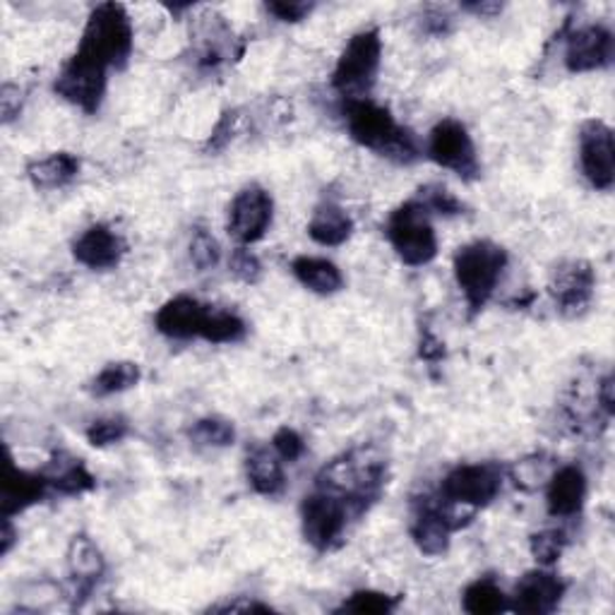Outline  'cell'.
I'll return each mask as SVG.
<instances>
[{"label": "cell", "instance_id": "obj_20", "mask_svg": "<svg viewBox=\"0 0 615 615\" xmlns=\"http://www.w3.org/2000/svg\"><path fill=\"white\" fill-rule=\"evenodd\" d=\"M586 497V477L580 467H562L554 473L546 491V505L554 517H574Z\"/></svg>", "mask_w": 615, "mask_h": 615}, {"label": "cell", "instance_id": "obj_37", "mask_svg": "<svg viewBox=\"0 0 615 615\" xmlns=\"http://www.w3.org/2000/svg\"><path fill=\"white\" fill-rule=\"evenodd\" d=\"M272 447L279 455V459H284V461H297L305 452V443L293 428H279L272 438Z\"/></svg>", "mask_w": 615, "mask_h": 615}, {"label": "cell", "instance_id": "obj_41", "mask_svg": "<svg viewBox=\"0 0 615 615\" xmlns=\"http://www.w3.org/2000/svg\"><path fill=\"white\" fill-rule=\"evenodd\" d=\"M22 99H20V89L5 85L3 92H0V109H3V123H10L15 115L20 113Z\"/></svg>", "mask_w": 615, "mask_h": 615}, {"label": "cell", "instance_id": "obj_10", "mask_svg": "<svg viewBox=\"0 0 615 615\" xmlns=\"http://www.w3.org/2000/svg\"><path fill=\"white\" fill-rule=\"evenodd\" d=\"M428 157L443 169L457 174L461 181H477L481 164L469 131L459 121L445 119L431 131Z\"/></svg>", "mask_w": 615, "mask_h": 615}, {"label": "cell", "instance_id": "obj_14", "mask_svg": "<svg viewBox=\"0 0 615 615\" xmlns=\"http://www.w3.org/2000/svg\"><path fill=\"white\" fill-rule=\"evenodd\" d=\"M580 161L586 181L596 190H611L615 183L613 131L604 121H586L580 131Z\"/></svg>", "mask_w": 615, "mask_h": 615}, {"label": "cell", "instance_id": "obj_28", "mask_svg": "<svg viewBox=\"0 0 615 615\" xmlns=\"http://www.w3.org/2000/svg\"><path fill=\"white\" fill-rule=\"evenodd\" d=\"M246 323L231 311H220V308H210L208 320H204L200 339L210 344H236L246 337Z\"/></svg>", "mask_w": 615, "mask_h": 615}, {"label": "cell", "instance_id": "obj_32", "mask_svg": "<svg viewBox=\"0 0 615 615\" xmlns=\"http://www.w3.org/2000/svg\"><path fill=\"white\" fill-rule=\"evenodd\" d=\"M529 546H532V556L541 562V566H554L568 546V536L560 529H546L534 534Z\"/></svg>", "mask_w": 615, "mask_h": 615}, {"label": "cell", "instance_id": "obj_9", "mask_svg": "<svg viewBox=\"0 0 615 615\" xmlns=\"http://www.w3.org/2000/svg\"><path fill=\"white\" fill-rule=\"evenodd\" d=\"M503 491V469L495 461L455 467L440 485V497L467 510L491 505Z\"/></svg>", "mask_w": 615, "mask_h": 615}, {"label": "cell", "instance_id": "obj_11", "mask_svg": "<svg viewBox=\"0 0 615 615\" xmlns=\"http://www.w3.org/2000/svg\"><path fill=\"white\" fill-rule=\"evenodd\" d=\"M107 68L97 60L75 54L54 82V92L85 113H97L107 94Z\"/></svg>", "mask_w": 615, "mask_h": 615}, {"label": "cell", "instance_id": "obj_2", "mask_svg": "<svg viewBox=\"0 0 615 615\" xmlns=\"http://www.w3.org/2000/svg\"><path fill=\"white\" fill-rule=\"evenodd\" d=\"M77 54L97 60L107 70L125 68L133 54V24L127 10L121 3H101L89 12Z\"/></svg>", "mask_w": 615, "mask_h": 615}, {"label": "cell", "instance_id": "obj_5", "mask_svg": "<svg viewBox=\"0 0 615 615\" xmlns=\"http://www.w3.org/2000/svg\"><path fill=\"white\" fill-rule=\"evenodd\" d=\"M384 234L400 260L409 267H423L438 255V236L431 224V212L418 200L400 204L388 220Z\"/></svg>", "mask_w": 615, "mask_h": 615}, {"label": "cell", "instance_id": "obj_26", "mask_svg": "<svg viewBox=\"0 0 615 615\" xmlns=\"http://www.w3.org/2000/svg\"><path fill=\"white\" fill-rule=\"evenodd\" d=\"M60 459H63V455H58L54 465H51V469L44 471L51 489L58 491L60 495H82L94 489L97 481L92 473L87 471V467L80 459H72V457H66V461H60Z\"/></svg>", "mask_w": 615, "mask_h": 615}, {"label": "cell", "instance_id": "obj_39", "mask_svg": "<svg viewBox=\"0 0 615 615\" xmlns=\"http://www.w3.org/2000/svg\"><path fill=\"white\" fill-rule=\"evenodd\" d=\"M236 121H238L236 111H226L222 115V121L216 123L214 133L210 137V143H208V152H220L231 143V137H234V131H236Z\"/></svg>", "mask_w": 615, "mask_h": 615}, {"label": "cell", "instance_id": "obj_30", "mask_svg": "<svg viewBox=\"0 0 615 615\" xmlns=\"http://www.w3.org/2000/svg\"><path fill=\"white\" fill-rule=\"evenodd\" d=\"M190 440L200 447H228L236 440V431L224 418H200L192 423V428L188 431Z\"/></svg>", "mask_w": 615, "mask_h": 615}, {"label": "cell", "instance_id": "obj_24", "mask_svg": "<svg viewBox=\"0 0 615 615\" xmlns=\"http://www.w3.org/2000/svg\"><path fill=\"white\" fill-rule=\"evenodd\" d=\"M77 174H80V159L70 152H56L51 157L36 159L27 166L30 181L44 190L68 186L70 181H75Z\"/></svg>", "mask_w": 615, "mask_h": 615}, {"label": "cell", "instance_id": "obj_31", "mask_svg": "<svg viewBox=\"0 0 615 615\" xmlns=\"http://www.w3.org/2000/svg\"><path fill=\"white\" fill-rule=\"evenodd\" d=\"M396 604H400V599L396 596L361 589V592H354L349 601H344L342 611L361 613V615H384V613H392L396 608Z\"/></svg>", "mask_w": 615, "mask_h": 615}, {"label": "cell", "instance_id": "obj_19", "mask_svg": "<svg viewBox=\"0 0 615 615\" xmlns=\"http://www.w3.org/2000/svg\"><path fill=\"white\" fill-rule=\"evenodd\" d=\"M51 489L44 473H32L18 469L12 465V457L8 455L5 461V477H3V517L12 519L15 515H20L22 510L32 507L34 503H38L46 495V491Z\"/></svg>", "mask_w": 615, "mask_h": 615}, {"label": "cell", "instance_id": "obj_35", "mask_svg": "<svg viewBox=\"0 0 615 615\" xmlns=\"http://www.w3.org/2000/svg\"><path fill=\"white\" fill-rule=\"evenodd\" d=\"M418 192H421V195L416 200L428 212L443 214V216H455V214H461V210H465V204H461L452 195V192L447 190V188H443V186H426V188H421Z\"/></svg>", "mask_w": 615, "mask_h": 615}, {"label": "cell", "instance_id": "obj_38", "mask_svg": "<svg viewBox=\"0 0 615 615\" xmlns=\"http://www.w3.org/2000/svg\"><path fill=\"white\" fill-rule=\"evenodd\" d=\"M267 12L279 22H301L303 18H308L313 12V3H305V0H272V3L265 5Z\"/></svg>", "mask_w": 615, "mask_h": 615}, {"label": "cell", "instance_id": "obj_45", "mask_svg": "<svg viewBox=\"0 0 615 615\" xmlns=\"http://www.w3.org/2000/svg\"><path fill=\"white\" fill-rule=\"evenodd\" d=\"M12 544H15V529H12V519L3 517V546H0V554L8 556Z\"/></svg>", "mask_w": 615, "mask_h": 615}, {"label": "cell", "instance_id": "obj_4", "mask_svg": "<svg viewBox=\"0 0 615 615\" xmlns=\"http://www.w3.org/2000/svg\"><path fill=\"white\" fill-rule=\"evenodd\" d=\"M507 267V253L493 241H473L455 255V279L465 293L469 313L477 315L491 301Z\"/></svg>", "mask_w": 615, "mask_h": 615}, {"label": "cell", "instance_id": "obj_42", "mask_svg": "<svg viewBox=\"0 0 615 615\" xmlns=\"http://www.w3.org/2000/svg\"><path fill=\"white\" fill-rule=\"evenodd\" d=\"M418 356L423 358V361H440V358L445 356V344L431 335L428 329H423V335H421V349H418Z\"/></svg>", "mask_w": 615, "mask_h": 615}, {"label": "cell", "instance_id": "obj_6", "mask_svg": "<svg viewBox=\"0 0 615 615\" xmlns=\"http://www.w3.org/2000/svg\"><path fill=\"white\" fill-rule=\"evenodd\" d=\"M382 58V38L378 30H364L351 36L337 60L332 85L344 99H364L373 89Z\"/></svg>", "mask_w": 615, "mask_h": 615}, {"label": "cell", "instance_id": "obj_7", "mask_svg": "<svg viewBox=\"0 0 615 615\" xmlns=\"http://www.w3.org/2000/svg\"><path fill=\"white\" fill-rule=\"evenodd\" d=\"M461 505L450 503L445 497H421L414 503L412 538L421 554L443 556L450 548V534L467 524L473 515H461ZM473 512V510H471Z\"/></svg>", "mask_w": 615, "mask_h": 615}, {"label": "cell", "instance_id": "obj_15", "mask_svg": "<svg viewBox=\"0 0 615 615\" xmlns=\"http://www.w3.org/2000/svg\"><path fill=\"white\" fill-rule=\"evenodd\" d=\"M613 63V34L601 24H589L570 34L566 48V68L570 72H592Z\"/></svg>", "mask_w": 615, "mask_h": 615}, {"label": "cell", "instance_id": "obj_25", "mask_svg": "<svg viewBox=\"0 0 615 615\" xmlns=\"http://www.w3.org/2000/svg\"><path fill=\"white\" fill-rule=\"evenodd\" d=\"M246 473L248 483L260 495H279L284 491V469H281L279 455L265 450V447H255L246 459Z\"/></svg>", "mask_w": 615, "mask_h": 615}, {"label": "cell", "instance_id": "obj_27", "mask_svg": "<svg viewBox=\"0 0 615 615\" xmlns=\"http://www.w3.org/2000/svg\"><path fill=\"white\" fill-rule=\"evenodd\" d=\"M507 596L491 577L471 582L465 592V611L471 615H493L500 611H507Z\"/></svg>", "mask_w": 615, "mask_h": 615}, {"label": "cell", "instance_id": "obj_29", "mask_svg": "<svg viewBox=\"0 0 615 615\" xmlns=\"http://www.w3.org/2000/svg\"><path fill=\"white\" fill-rule=\"evenodd\" d=\"M139 366L133 361H119V364H109L101 373L92 380V392L97 396H109L115 392L131 390L139 382Z\"/></svg>", "mask_w": 615, "mask_h": 615}, {"label": "cell", "instance_id": "obj_3", "mask_svg": "<svg viewBox=\"0 0 615 615\" xmlns=\"http://www.w3.org/2000/svg\"><path fill=\"white\" fill-rule=\"evenodd\" d=\"M384 483V465L370 459L366 452H351L335 459L317 477L323 491L339 495L354 515H364L370 503H376Z\"/></svg>", "mask_w": 615, "mask_h": 615}, {"label": "cell", "instance_id": "obj_43", "mask_svg": "<svg viewBox=\"0 0 615 615\" xmlns=\"http://www.w3.org/2000/svg\"><path fill=\"white\" fill-rule=\"evenodd\" d=\"M599 402L604 406V412L608 416L615 414V400H613V376H606L599 384Z\"/></svg>", "mask_w": 615, "mask_h": 615}, {"label": "cell", "instance_id": "obj_34", "mask_svg": "<svg viewBox=\"0 0 615 615\" xmlns=\"http://www.w3.org/2000/svg\"><path fill=\"white\" fill-rule=\"evenodd\" d=\"M127 433H131V426H127L125 418L121 416L99 418L87 428V440L94 447H107L113 443H121Z\"/></svg>", "mask_w": 615, "mask_h": 615}, {"label": "cell", "instance_id": "obj_23", "mask_svg": "<svg viewBox=\"0 0 615 615\" xmlns=\"http://www.w3.org/2000/svg\"><path fill=\"white\" fill-rule=\"evenodd\" d=\"M291 272L305 289L320 293V297H332V293L342 291L344 287L339 267L325 258H308V255H301V258L293 260Z\"/></svg>", "mask_w": 615, "mask_h": 615}, {"label": "cell", "instance_id": "obj_16", "mask_svg": "<svg viewBox=\"0 0 615 615\" xmlns=\"http://www.w3.org/2000/svg\"><path fill=\"white\" fill-rule=\"evenodd\" d=\"M566 582L558 574L546 572V570H532L519 580L515 589V608L517 613H529V615H546L554 613L562 596H566Z\"/></svg>", "mask_w": 615, "mask_h": 615}, {"label": "cell", "instance_id": "obj_36", "mask_svg": "<svg viewBox=\"0 0 615 615\" xmlns=\"http://www.w3.org/2000/svg\"><path fill=\"white\" fill-rule=\"evenodd\" d=\"M228 267H231V272H234V277L243 281V284H258V281L262 279V262L258 255L246 246H238L234 253H231Z\"/></svg>", "mask_w": 615, "mask_h": 615}, {"label": "cell", "instance_id": "obj_17", "mask_svg": "<svg viewBox=\"0 0 615 615\" xmlns=\"http://www.w3.org/2000/svg\"><path fill=\"white\" fill-rule=\"evenodd\" d=\"M210 308L212 305H202L200 301L190 297H176L159 308L157 317H154V327H157L164 337L171 339L200 337Z\"/></svg>", "mask_w": 615, "mask_h": 615}, {"label": "cell", "instance_id": "obj_18", "mask_svg": "<svg viewBox=\"0 0 615 615\" xmlns=\"http://www.w3.org/2000/svg\"><path fill=\"white\" fill-rule=\"evenodd\" d=\"M75 260L89 269H113L125 255V243L107 224L89 226L72 246Z\"/></svg>", "mask_w": 615, "mask_h": 615}, {"label": "cell", "instance_id": "obj_1", "mask_svg": "<svg viewBox=\"0 0 615 615\" xmlns=\"http://www.w3.org/2000/svg\"><path fill=\"white\" fill-rule=\"evenodd\" d=\"M344 121L354 143L373 149L380 157L396 164H414L421 157L418 143L412 131L394 121V115L368 99H346Z\"/></svg>", "mask_w": 615, "mask_h": 615}, {"label": "cell", "instance_id": "obj_33", "mask_svg": "<svg viewBox=\"0 0 615 615\" xmlns=\"http://www.w3.org/2000/svg\"><path fill=\"white\" fill-rule=\"evenodd\" d=\"M222 258V250H220V243L212 234H208L204 228H198L195 236L190 241V260L195 265L200 272H208V269L216 267Z\"/></svg>", "mask_w": 615, "mask_h": 615}, {"label": "cell", "instance_id": "obj_13", "mask_svg": "<svg viewBox=\"0 0 615 615\" xmlns=\"http://www.w3.org/2000/svg\"><path fill=\"white\" fill-rule=\"evenodd\" d=\"M596 277L594 269L584 260L560 262L548 281V291L554 297L558 311L566 317L582 315L594 299Z\"/></svg>", "mask_w": 615, "mask_h": 615}, {"label": "cell", "instance_id": "obj_12", "mask_svg": "<svg viewBox=\"0 0 615 615\" xmlns=\"http://www.w3.org/2000/svg\"><path fill=\"white\" fill-rule=\"evenodd\" d=\"M275 216V202L269 192L260 186L243 188L228 208V236L238 246H253L260 238H265L269 224Z\"/></svg>", "mask_w": 615, "mask_h": 615}, {"label": "cell", "instance_id": "obj_21", "mask_svg": "<svg viewBox=\"0 0 615 615\" xmlns=\"http://www.w3.org/2000/svg\"><path fill=\"white\" fill-rule=\"evenodd\" d=\"M68 568L72 582L77 584L75 594L87 599V594L92 592L94 584L104 574V558H101V550L94 546V541L89 536L80 534L72 538L70 550H68Z\"/></svg>", "mask_w": 615, "mask_h": 615}, {"label": "cell", "instance_id": "obj_44", "mask_svg": "<svg viewBox=\"0 0 615 615\" xmlns=\"http://www.w3.org/2000/svg\"><path fill=\"white\" fill-rule=\"evenodd\" d=\"M461 8L473 12V15H481V18H493L500 10H503V5L500 3H465Z\"/></svg>", "mask_w": 615, "mask_h": 615}, {"label": "cell", "instance_id": "obj_40", "mask_svg": "<svg viewBox=\"0 0 615 615\" xmlns=\"http://www.w3.org/2000/svg\"><path fill=\"white\" fill-rule=\"evenodd\" d=\"M423 30L435 36H445L452 30V18L447 15V10L431 8L426 15H423Z\"/></svg>", "mask_w": 615, "mask_h": 615}, {"label": "cell", "instance_id": "obj_8", "mask_svg": "<svg viewBox=\"0 0 615 615\" xmlns=\"http://www.w3.org/2000/svg\"><path fill=\"white\" fill-rule=\"evenodd\" d=\"M349 505L335 493L320 489L317 493L308 495L301 505V527L303 538L320 554L337 548L346 532V519H349Z\"/></svg>", "mask_w": 615, "mask_h": 615}, {"label": "cell", "instance_id": "obj_22", "mask_svg": "<svg viewBox=\"0 0 615 615\" xmlns=\"http://www.w3.org/2000/svg\"><path fill=\"white\" fill-rule=\"evenodd\" d=\"M354 231L351 216L346 214L337 202H323L315 208L311 224H308V236H311L320 246L335 248L342 246L344 241H349Z\"/></svg>", "mask_w": 615, "mask_h": 615}]
</instances>
